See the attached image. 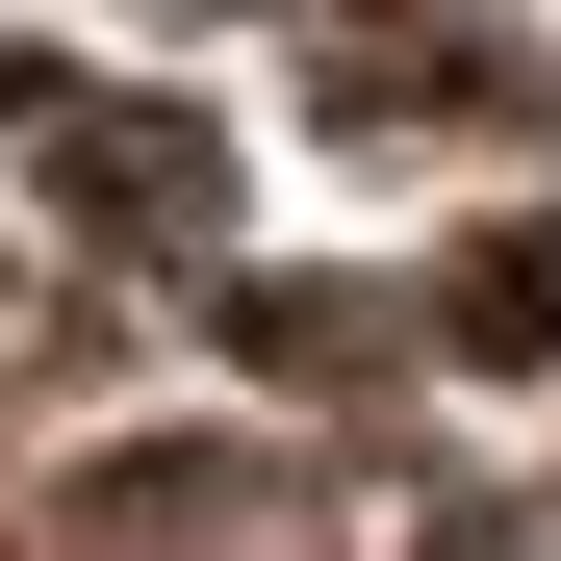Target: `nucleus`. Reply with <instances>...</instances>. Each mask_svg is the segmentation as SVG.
<instances>
[{"instance_id":"obj_1","label":"nucleus","mask_w":561,"mask_h":561,"mask_svg":"<svg viewBox=\"0 0 561 561\" xmlns=\"http://www.w3.org/2000/svg\"><path fill=\"white\" fill-rule=\"evenodd\" d=\"M434 332L485 357V383H536V357H561V230H485V255L434 280Z\"/></svg>"}]
</instances>
